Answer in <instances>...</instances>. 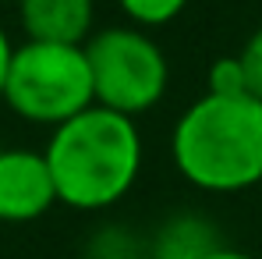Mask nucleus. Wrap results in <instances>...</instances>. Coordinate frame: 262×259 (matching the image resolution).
I'll list each match as a JSON object with an SVG mask.
<instances>
[{"mask_svg": "<svg viewBox=\"0 0 262 259\" xmlns=\"http://www.w3.org/2000/svg\"><path fill=\"white\" fill-rule=\"evenodd\" d=\"M46 164L57 185V203L71 210H106L131 192L142 167V138L135 121L106 107L53 128Z\"/></svg>", "mask_w": 262, "mask_h": 259, "instance_id": "obj_1", "label": "nucleus"}, {"mask_svg": "<svg viewBox=\"0 0 262 259\" xmlns=\"http://www.w3.org/2000/svg\"><path fill=\"white\" fill-rule=\"evenodd\" d=\"M174 164L202 192H241L262 181V99L202 96L174 128Z\"/></svg>", "mask_w": 262, "mask_h": 259, "instance_id": "obj_2", "label": "nucleus"}, {"mask_svg": "<svg viewBox=\"0 0 262 259\" xmlns=\"http://www.w3.org/2000/svg\"><path fill=\"white\" fill-rule=\"evenodd\" d=\"M4 103L32 125H68L96 107V86L85 46L32 43L14 46Z\"/></svg>", "mask_w": 262, "mask_h": 259, "instance_id": "obj_3", "label": "nucleus"}, {"mask_svg": "<svg viewBox=\"0 0 262 259\" xmlns=\"http://www.w3.org/2000/svg\"><path fill=\"white\" fill-rule=\"evenodd\" d=\"M96 107L138 117L167 92V57L138 29H103L85 43Z\"/></svg>", "mask_w": 262, "mask_h": 259, "instance_id": "obj_4", "label": "nucleus"}, {"mask_svg": "<svg viewBox=\"0 0 262 259\" xmlns=\"http://www.w3.org/2000/svg\"><path fill=\"white\" fill-rule=\"evenodd\" d=\"M57 203V185L46 164V153L32 149H0V220L29 224Z\"/></svg>", "mask_w": 262, "mask_h": 259, "instance_id": "obj_5", "label": "nucleus"}, {"mask_svg": "<svg viewBox=\"0 0 262 259\" xmlns=\"http://www.w3.org/2000/svg\"><path fill=\"white\" fill-rule=\"evenodd\" d=\"M18 14L32 43L85 46L92 29V0H18Z\"/></svg>", "mask_w": 262, "mask_h": 259, "instance_id": "obj_6", "label": "nucleus"}, {"mask_svg": "<svg viewBox=\"0 0 262 259\" xmlns=\"http://www.w3.org/2000/svg\"><path fill=\"white\" fill-rule=\"evenodd\" d=\"M216 249L223 245H220L216 227L206 216L181 213L160 227V234L152 242V259H206Z\"/></svg>", "mask_w": 262, "mask_h": 259, "instance_id": "obj_7", "label": "nucleus"}, {"mask_svg": "<svg viewBox=\"0 0 262 259\" xmlns=\"http://www.w3.org/2000/svg\"><path fill=\"white\" fill-rule=\"evenodd\" d=\"M117 4L138 25H167L184 11L188 0H117Z\"/></svg>", "mask_w": 262, "mask_h": 259, "instance_id": "obj_8", "label": "nucleus"}, {"mask_svg": "<svg viewBox=\"0 0 262 259\" xmlns=\"http://www.w3.org/2000/svg\"><path fill=\"white\" fill-rule=\"evenodd\" d=\"M209 96H248L241 57H220L209 68Z\"/></svg>", "mask_w": 262, "mask_h": 259, "instance_id": "obj_9", "label": "nucleus"}, {"mask_svg": "<svg viewBox=\"0 0 262 259\" xmlns=\"http://www.w3.org/2000/svg\"><path fill=\"white\" fill-rule=\"evenodd\" d=\"M245 64V78H248V96L262 99V29L245 43V50L237 53Z\"/></svg>", "mask_w": 262, "mask_h": 259, "instance_id": "obj_10", "label": "nucleus"}, {"mask_svg": "<svg viewBox=\"0 0 262 259\" xmlns=\"http://www.w3.org/2000/svg\"><path fill=\"white\" fill-rule=\"evenodd\" d=\"M11 61H14V46L7 39L4 25H0V99H4V86H7V71H11Z\"/></svg>", "mask_w": 262, "mask_h": 259, "instance_id": "obj_11", "label": "nucleus"}, {"mask_svg": "<svg viewBox=\"0 0 262 259\" xmlns=\"http://www.w3.org/2000/svg\"><path fill=\"white\" fill-rule=\"evenodd\" d=\"M206 259H252V256H248V252H237V249H227V245H223V249H216L213 256H206Z\"/></svg>", "mask_w": 262, "mask_h": 259, "instance_id": "obj_12", "label": "nucleus"}, {"mask_svg": "<svg viewBox=\"0 0 262 259\" xmlns=\"http://www.w3.org/2000/svg\"><path fill=\"white\" fill-rule=\"evenodd\" d=\"M0 4H4V0H0Z\"/></svg>", "mask_w": 262, "mask_h": 259, "instance_id": "obj_13", "label": "nucleus"}, {"mask_svg": "<svg viewBox=\"0 0 262 259\" xmlns=\"http://www.w3.org/2000/svg\"><path fill=\"white\" fill-rule=\"evenodd\" d=\"M92 259H96V256H92Z\"/></svg>", "mask_w": 262, "mask_h": 259, "instance_id": "obj_14", "label": "nucleus"}]
</instances>
